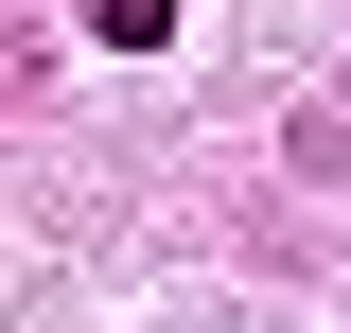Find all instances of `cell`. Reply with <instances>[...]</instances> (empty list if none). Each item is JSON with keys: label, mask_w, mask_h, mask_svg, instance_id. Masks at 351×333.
Here are the masks:
<instances>
[{"label": "cell", "mask_w": 351, "mask_h": 333, "mask_svg": "<svg viewBox=\"0 0 351 333\" xmlns=\"http://www.w3.org/2000/svg\"><path fill=\"white\" fill-rule=\"evenodd\" d=\"M88 36H106V53H158V36H176V0H88Z\"/></svg>", "instance_id": "1"}]
</instances>
